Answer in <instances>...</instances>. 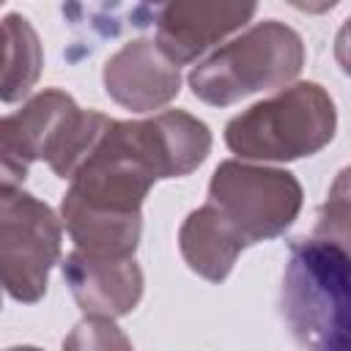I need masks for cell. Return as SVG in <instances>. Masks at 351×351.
<instances>
[{
	"label": "cell",
	"instance_id": "obj_3",
	"mask_svg": "<svg viewBox=\"0 0 351 351\" xmlns=\"http://www.w3.org/2000/svg\"><path fill=\"white\" fill-rule=\"evenodd\" d=\"M302 66V36L277 19H266L195 66L189 88L200 101L228 107L250 93L291 82Z\"/></svg>",
	"mask_w": 351,
	"mask_h": 351
},
{
	"label": "cell",
	"instance_id": "obj_18",
	"mask_svg": "<svg viewBox=\"0 0 351 351\" xmlns=\"http://www.w3.org/2000/svg\"><path fill=\"white\" fill-rule=\"evenodd\" d=\"M143 3H148V5H165L167 0H143Z\"/></svg>",
	"mask_w": 351,
	"mask_h": 351
},
{
	"label": "cell",
	"instance_id": "obj_5",
	"mask_svg": "<svg viewBox=\"0 0 351 351\" xmlns=\"http://www.w3.org/2000/svg\"><path fill=\"white\" fill-rule=\"evenodd\" d=\"M60 258V222L38 197L16 184L0 192V280L11 299L33 304L47 293L49 269Z\"/></svg>",
	"mask_w": 351,
	"mask_h": 351
},
{
	"label": "cell",
	"instance_id": "obj_6",
	"mask_svg": "<svg viewBox=\"0 0 351 351\" xmlns=\"http://www.w3.org/2000/svg\"><path fill=\"white\" fill-rule=\"evenodd\" d=\"M258 0H167L156 19V44L181 66L247 25Z\"/></svg>",
	"mask_w": 351,
	"mask_h": 351
},
{
	"label": "cell",
	"instance_id": "obj_12",
	"mask_svg": "<svg viewBox=\"0 0 351 351\" xmlns=\"http://www.w3.org/2000/svg\"><path fill=\"white\" fill-rule=\"evenodd\" d=\"M60 217L74 241V250L90 258H134L143 233L140 214L99 211L63 197Z\"/></svg>",
	"mask_w": 351,
	"mask_h": 351
},
{
	"label": "cell",
	"instance_id": "obj_8",
	"mask_svg": "<svg viewBox=\"0 0 351 351\" xmlns=\"http://www.w3.org/2000/svg\"><path fill=\"white\" fill-rule=\"evenodd\" d=\"M60 269L85 315L121 318L132 313L143 296V271L134 258H90L74 250Z\"/></svg>",
	"mask_w": 351,
	"mask_h": 351
},
{
	"label": "cell",
	"instance_id": "obj_17",
	"mask_svg": "<svg viewBox=\"0 0 351 351\" xmlns=\"http://www.w3.org/2000/svg\"><path fill=\"white\" fill-rule=\"evenodd\" d=\"M293 8L304 11V14H324L329 8H335L340 0H288Z\"/></svg>",
	"mask_w": 351,
	"mask_h": 351
},
{
	"label": "cell",
	"instance_id": "obj_14",
	"mask_svg": "<svg viewBox=\"0 0 351 351\" xmlns=\"http://www.w3.org/2000/svg\"><path fill=\"white\" fill-rule=\"evenodd\" d=\"M3 101L11 104L36 85L44 52L33 25L19 14L3 19Z\"/></svg>",
	"mask_w": 351,
	"mask_h": 351
},
{
	"label": "cell",
	"instance_id": "obj_1",
	"mask_svg": "<svg viewBox=\"0 0 351 351\" xmlns=\"http://www.w3.org/2000/svg\"><path fill=\"white\" fill-rule=\"evenodd\" d=\"M280 315L304 348H351V255L324 239H296L288 252Z\"/></svg>",
	"mask_w": 351,
	"mask_h": 351
},
{
	"label": "cell",
	"instance_id": "obj_16",
	"mask_svg": "<svg viewBox=\"0 0 351 351\" xmlns=\"http://www.w3.org/2000/svg\"><path fill=\"white\" fill-rule=\"evenodd\" d=\"M335 60L343 69V74L351 77V16L343 22V27L335 36Z\"/></svg>",
	"mask_w": 351,
	"mask_h": 351
},
{
	"label": "cell",
	"instance_id": "obj_2",
	"mask_svg": "<svg viewBox=\"0 0 351 351\" xmlns=\"http://www.w3.org/2000/svg\"><path fill=\"white\" fill-rule=\"evenodd\" d=\"M335 126L332 96L318 82H296L230 118L225 143L241 159L291 162L318 154L335 137Z\"/></svg>",
	"mask_w": 351,
	"mask_h": 351
},
{
	"label": "cell",
	"instance_id": "obj_10",
	"mask_svg": "<svg viewBox=\"0 0 351 351\" xmlns=\"http://www.w3.org/2000/svg\"><path fill=\"white\" fill-rule=\"evenodd\" d=\"M140 132L162 170V178H181L192 173L211 151L208 126L184 110H165L140 121Z\"/></svg>",
	"mask_w": 351,
	"mask_h": 351
},
{
	"label": "cell",
	"instance_id": "obj_11",
	"mask_svg": "<svg viewBox=\"0 0 351 351\" xmlns=\"http://www.w3.org/2000/svg\"><path fill=\"white\" fill-rule=\"evenodd\" d=\"M241 247L239 233L211 203L195 208L178 230V250L186 266L208 282H222L230 274Z\"/></svg>",
	"mask_w": 351,
	"mask_h": 351
},
{
	"label": "cell",
	"instance_id": "obj_9",
	"mask_svg": "<svg viewBox=\"0 0 351 351\" xmlns=\"http://www.w3.org/2000/svg\"><path fill=\"white\" fill-rule=\"evenodd\" d=\"M77 107V101L47 88L36 93L22 110L11 112L0 123V154H3V184H19L27 176L30 162L41 159L58 123Z\"/></svg>",
	"mask_w": 351,
	"mask_h": 351
},
{
	"label": "cell",
	"instance_id": "obj_15",
	"mask_svg": "<svg viewBox=\"0 0 351 351\" xmlns=\"http://www.w3.org/2000/svg\"><path fill=\"white\" fill-rule=\"evenodd\" d=\"M313 236L324 239V241L340 247L346 255H351V165L335 176L329 195L318 211Z\"/></svg>",
	"mask_w": 351,
	"mask_h": 351
},
{
	"label": "cell",
	"instance_id": "obj_7",
	"mask_svg": "<svg viewBox=\"0 0 351 351\" xmlns=\"http://www.w3.org/2000/svg\"><path fill=\"white\" fill-rule=\"evenodd\" d=\"M104 90L112 101L134 112H151L178 96V63L148 38L123 44L104 63Z\"/></svg>",
	"mask_w": 351,
	"mask_h": 351
},
{
	"label": "cell",
	"instance_id": "obj_4",
	"mask_svg": "<svg viewBox=\"0 0 351 351\" xmlns=\"http://www.w3.org/2000/svg\"><path fill=\"white\" fill-rule=\"evenodd\" d=\"M208 203L250 247L293 225L302 208V184L288 170L228 159L211 176Z\"/></svg>",
	"mask_w": 351,
	"mask_h": 351
},
{
	"label": "cell",
	"instance_id": "obj_13",
	"mask_svg": "<svg viewBox=\"0 0 351 351\" xmlns=\"http://www.w3.org/2000/svg\"><path fill=\"white\" fill-rule=\"evenodd\" d=\"M112 118L93 112V110H80L74 107L52 132L41 159L52 167L55 176L60 178H71L82 162L93 154V148L99 145V140L104 137V132L110 129Z\"/></svg>",
	"mask_w": 351,
	"mask_h": 351
}]
</instances>
